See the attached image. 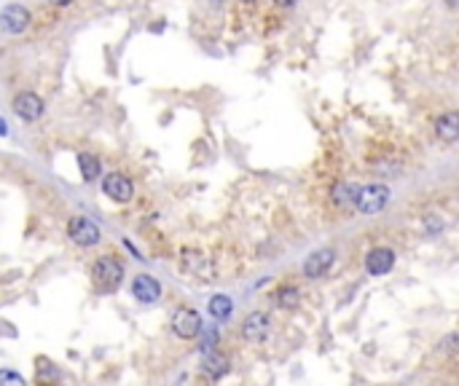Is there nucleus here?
I'll use <instances>...</instances> for the list:
<instances>
[{
  "mask_svg": "<svg viewBox=\"0 0 459 386\" xmlns=\"http://www.w3.org/2000/svg\"><path fill=\"white\" fill-rule=\"evenodd\" d=\"M91 279L97 282L100 290H113V287L121 285L123 279V265L113 258V255H102L100 260L91 268Z\"/></svg>",
  "mask_w": 459,
  "mask_h": 386,
  "instance_id": "nucleus-1",
  "label": "nucleus"
},
{
  "mask_svg": "<svg viewBox=\"0 0 459 386\" xmlns=\"http://www.w3.org/2000/svg\"><path fill=\"white\" fill-rule=\"evenodd\" d=\"M387 201H390V188L387 186H365L360 188L358 193H355V207H358L363 215H376L387 207Z\"/></svg>",
  "mask_w": 459,
  "mask_h": 386,
  "instance_id": "nucleus-2",
  "label": "nucleus"
},
{
  "mask_svg": "<svg viewBox=\"0 0 459 386\" xmlns=\"http://www.w3.org/2000/svg\"><path fill=\"white\" fill-rule=\"evenodd\" d=\"M68 236L79 244V247H94V244L100 242L102 231L100 225L94 220H89V218H73V220L68 223Z\"/></svg>",
  "mask_w": 459,
  "mask_h": 386,
  "instance_id": "nucleus-3",
  "label": "nucleus"
},
{
  "mask_svg": "<svg viewBox=\"0 0 459 386\" xmlns=\"http://www.w3.org/2000/svg\"><path fill=\"white\" fill-rule=\"evenodd\" d=\"M172 330L178 338L183 341H191V338H196L199 330H202V317L196 314L193 309H180L175 311V317H172Z\"/></svg>",
  "mask_w": 459,
  "mask_h": 386,
  "instance_id": "nucleus-4",
  "label": "nucleus"
},
{
  "mask_svg": "<svg viewBox=\"0 0 459 386\" xmlns=\"http://www.w3.org/2000/svg\"><path fill=\"white\" fill-rule=\"evenodd\" d=\"M180 265H183V271L191 276H196V282H213V263L204 258L202 253H193V250H186L183 258H180Z\"/></svg>",
  "mask_w": 459,
  "mask_h": 386,
  "instance_id": "nucleus-5",
  "label": "nucleus"
},
{
  "mask_svg": "<svg viewBox=\"0 0 459 386\" xmlns=\"http://www.w3.org/2000/svg\"><path fill=\"white\" fill-rule=\"evenodd\" d=\"M30 27V11L24 6H6L0 11V30L3 33H11V35H19Z\"/></svg>",
  "mask_w": 459,
  "mask_h": 386,
  "instance_id": "nucleus-6",
  "label": "nucleus"
},
{
  "mask_svg": "<svg viewBox=\"0 0 459 386\" xmlns=\"http://www.w3.org/2000/svg\"><path fill=\"white\" fill-rule=\"evenodd\" d=\"M11 108L22 121H38V118L44 116V100H41L35 91H22V94H16Z\"/></svg>",
  "mask_w": 459,
  "mask_h": 386,
  "instance_id": "nucleus-7",
  "label": "nucleus"
},
{
  "mask_svg": "<svg viewBox=\"0 0 459 386\" xmlns=\"http://www.w3.org/2000/svg\"><path fill=\"white\" fill-rule=\"evenodd\" d=\"M102 193H108L113 201H118V204H126V201L132 199V193H135V186H132V180L129 177L118 175V172H113L102 180Z\"/></svg>",
  "mask_w": 459,
  "mask_h": 386,
  "instance_id": "nucleus-8",
  "label": "nucleus"
},
{
  "mask_svg": "<svg viewBox=\"0 0 459 386\" xmlns=\"http://www.w3.org/2000/svg\"><path fill=\"white\" fill-rule=\"evenodd\" d=\"M392 265H395V253L387 250V247H376V250H370L368 258H365V271H368L370 276L390 274Z\"/></svg>",
  "mask_w": 459,
  "mask_h": 386,
  "instance_id": "nucleus-9",
  "label": "nucleus"
},
{
  "mask_svg": "<svg viewBox=\"0 0 459 386\" xmlns=\"http://www.w3.org/2000/svg\"><path fill=\"white\" fill-rule=\"evenodd\" d=\"M242 335L250 343H261L269 335V317L263 311H253L245 320V325H242Z\"/></svg>",
  "mask_w": 459,
  "mask_h": 386,
  "instance_id": "nucleus-10",
  "label": "nucleus"
},
{
  "mask_svg": "<svg viewBox=\"0 0 459 386\" xmlns=\"http://www.w3.org/2000/svg\"><path fill=\"white\" fill-rule=\"evenodd\" d=\"M132 293H135V298L140 300V303H156V300L161 298V285H158L153 276L140 274L135 282H132Z\"/></svg>",
  "mask_w": 459,
  "mask_h": 386,
  "instance_id": "nucleus-11",
  "label": "nucleus"
},
{
  "mask_svg": "<svg viewBox=\"0 0 459 386\" xmlns=\"http://www.w3.org/2000/svg\"><path fill=\"white\" fill-rule=\"evenodd\" d=\"M333 250H317L314 255H309L306 258V263H303V274H306V279H320V276L333 265Z\"/></svg>",
  "mask_w": 459,
  "mask_h": 386,
  "instance_id": "nucleus-12",
  "label": "nucleus"
},
{
  "mask_svg": "<svg viewBox=\"0 0 459 386\" xmlns=\"http://www.w3.org/2000/svg\"><path fill=\"white\" fill-rule=\"evenodd\" d=\"M435 134L443 140V143H457L459 140V116L457 113H446V116H440L435 121Z\"/></svg>",
  "mask_w": 459,
  "mask_h": 386,
  "instance_id": "nucleus-13",
  "label": "nucleus"
},
{
  "mask_svg": "<svg viewBox=\"0 0 459 386\" xmlns=\"http://www.w3.org/2000/svg\"><path fill=\"white\" fill-rule=\"evenodd\" d=\"M202 370L210 375V378H221V375L228 373V360H226L223 354H213V352H210L207 357H204Z\"/></svg>",
  "mask_w": 459,
  "mask_h": 386,
  "instance_id": "nucleus-14",
  "label": "nucleus"
},
{
  "mask_svg": "<svg viewBox=\"0 0 459 386\" xmlns=\"http://www.w3.org/2000/svg\"><path fill=\"white\" fill-rule=\"evenodd\" d=\"M207 309H210V314H213L215 320L223 322V320L231 317V311H234V300L228 298V295H213Z\"/></svg>",
  "mask_w": 459,
  "mask_h": 386,
  "instance_id": "nucleus-15",
  "label": "nucleus"
},
{
  "mask_svg": "<svg viewBox=\"0 0 459 386\" xmlns=\"http://www.w3.org/2000/svg\"><path fill=\"white\" fill-rule=\"evenodd\" d=\"M79 166H81V177H84L86 183L97 180V175H100V161H97V156L79 153Z\"/></svg>",
  "mask_w": 459,
  "mask_h": 386,
  "instance_id": "nucleus-16",
  "label": "nucleus"
},
{
  "mask_svg": "<svg viewBox=\"0 0 459 386\" xmlns=\"http://www.w3.org/2000/svg\"><path fill=\"white\" fill-rule=\"evenodd\" d=\"M298 298H301V295H298L296 287H282L280 293H277V306H280V309H296V306H298Z\"/></svg>",
  "mask_w": 459,
  "mask_h": 386,
  "instance_id": "nucleus-17",
  "label": "nucleus"
},
{
  "mask_svg": "<svg viewBox=\"0 0 459 386\" xmlns=\"http://www.w3.org/2000/svg\"><path fill=\"white\" fill-rule=\"evenodd\" d=\"M6 384L24 386V378L19 373H14V370H0V386H6Z\"/></svg>",
  "mask_w": 459,
  "mask_h": 386,
  "instance_id": "nucleus-18",
  "label": "nucleus"
},
{
  "mask_svg": "<svg viewBox=\"0 0 459 386\" xmlns=\"http://www.w3.org/2000/svg\"><path fill=\"white\" fill-rule=\"evenodd\" d=\"M274 3H277V6H282V9H288V6H296L298 0H274Z\"/></svg>",
  "mask_w": 459,
  "mask_h": 386,
  "instance_id": "nucleus-19",
  "label": "nucleus"
},
{
  "mask_svg": "<svg viewBox=\"0 0 459 386\" xmlns=\"http://www.w3.org/2000/svg\"><path fill=\"white\" fill-rule=\"evenodd\" d=\"M6 134H9V126H6V121L0 118V137H6Z\"/></svg>",
  "mask_w": 459,
  "mask_h": 386,
  "instance_id": "nucleus-20",
  "label": "nucleus"
},
{
  "mask_svg": "<svg viewBox=\"0 0 459 386\" xmlns=\"http://www.w3.org/2000/svg\"><path fill=\"white\" fill-rule=\"evenodd\" d=\"M51 3H54V6H70L73 0H51Z\"/></svg>",
  "mask_w": 459,
  "mask_h": 386,
  "instance_id": "nucleus-21",
  "label": "nucleus"
},
{
  "mask_svg": "<svg viewBox=\"0 0 459 386\" xmlns=\"http://www.w3.org/2000/svg\"><path fill=\"white\" fill-rule=\"evenodd\" d=\"M446 3H448V6H457V0H446Z\"/></svg>",
  "mask_w": 459,
  "mask_h": 386,
  "instance_id": "nucleus-22",
  "label": "nucleus"
},
{
  "mask_svg": "<svg viewBox=\"0 0 459 386\" xmlns=\"http://www.w3.org/2000/svg\"><path fill=\"white\" fill-rule=\"evenodd\" d=\"M242 3H256V0H242Z\"/></svg>",
  "mask_w": 459,
  "mask_h": 386,
  "instance_id": "nucleus-23",
  "label": "nucleus"
}]
</instances>
